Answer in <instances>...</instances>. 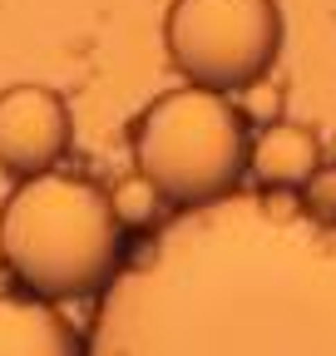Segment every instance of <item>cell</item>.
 I'll list each match as a JSON object with an SVG mask.
<instances>
[{"instance_id": "obj_3", "label": "cell", "mask_w": 336, "mask_h": 356, "mask_svg": "<svg viewBox=\"0 0 336 356\" xmlns=\"http://www.w3.org/2000/svg\"><path fill=\"white\" fill-rule=\"evenodd\" d=\"M129 154L174 213L223 203L247 184V124L228 95L198 84L149 99L129 124Z\"/></svg>"}, {"instance_id": "obj_8", "label": "cell", "mask_w": 336, "mask_h": 356, "mask_svg": "<svg viewBox=\"0 0 336 356\" xmlns=\"http://www.w3.org/2000/svg\"><path fill=\"white\" fill-rule=\"evenodd\" d=\"M109 203H114V218L124 222V233H144V238L174 218V208L153 193L149 178H124V184L109 193Z\"/></svg>"}, {"instance_id": "obj_9", "label": "cell", "mask_w": 336, "mask_h": 356, "mask_svg": "<svg viewBox=\"0 0 336 356\" xmlns=\"http://www.w3.org/2000/svg\"><path fill=\"white\" fill-rule=\"evenodd\" d=\"M302 213L312 222H321V228H336V163H321L312 178H307V188L297 193Z\"/></svg>"}, {"instance_id": "obj_1", "label": "cell", "mask_w": 336, "mask_h": 356, "mask_svg": "<svg viewBox=\"0 0 336 356\" xmlns=\"http://www.w3.org/2000/svg\"><path fill=\"white\" fill-rule=\"evenodd\" d=\"M84 356H336V228L297 193L174 213L104 287Z\"/></svg>"}, {"instance_id": "obj_5", "label": "cell", "mask_w": 336, "mask_h": 356, "mask_svg": "<svg viewBox=\"0 0 336 356\" xmlns=\"http://www.w3.org/2000/svg\"><path fill=\"white\" fill-rule=\"evenodd\" d=\"M69 144H74V119L60 89L50 84L0 89V173L40 178L60 168Z\"/></svg>"}, {"instance_id": "obj_2", "label": "cell", "mask_w": 336, "mask_h": 356, "mask_svg": "<svg viewBox=\"0 0 336 356\" xmlns=\"http://www.w3.org/2000/svg\"><path fill=\"white\" fill-rule=\"evenodd\" d=\"M129 257L109 193L84 173L20 178L0 203V267L45 302L104 297Z\"/></svg>"}, {"instance_id": "obj_7", "label": "cell", "mask_w": 336, "mask_h": 356, "mask_svg": "<svg viewBox=\"0 0 336 356\" xmlns=\"http://www.w3.org/2000/svg\"><path fill=\"white\" fill-rule=\"evenodd\" d=\"M0 356H84V337L55 302L0 292Z\"/></svg>"}, {"instance_id": "obj_4", "label": "cell", "mask_w": 336, "mask_h": 356, "mask_svg": "<svg viewBox=\"0 0 336 356\" xmlns=\"http://www.w3.org/2000/svg\"><path fill=\"white\" fill-rule=\"evenodd\" d=\"M287 20L277 0H174L163 15V50L174 70L213 95H242L282 60Z\"/></svg>"}, {"instance_id": "obj_6", "label": "cell", "mask_w": 336, "mask_h": 356, "mask_svg": "<svg viewBox=\"0 0 336 356\" xmlns=\"http://www.w3.org/2000/svg\"><path fill=\"white\" fill-rule=\"evenodd\" d=\"M321 163V139L307 124L272 119L247 139V178L258 193H302Z\"/></svg>"}]
</instances>
